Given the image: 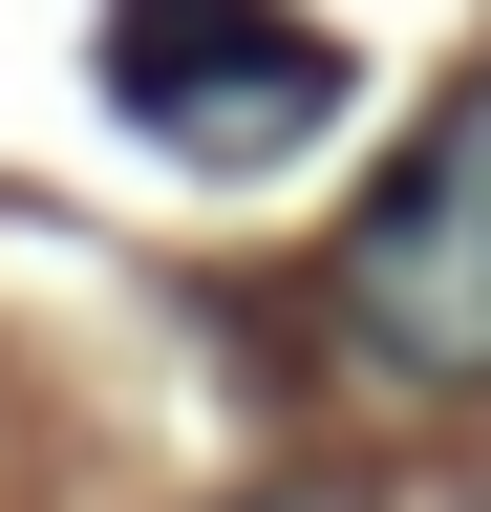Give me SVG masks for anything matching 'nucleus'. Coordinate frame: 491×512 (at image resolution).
<instances>
[{"label":"nucleus","mask_w":491,"mask_h":512,"mask_svg":"<svg viewBox=\"0 0 491 512\" xmlns=\"http://www.w3.org/2000/svg\"><path fill=\"white\" fill-rule=\"evenodd\" d=\"M107 86H129L150 150L257 171V150H299V128L342 107V43L278 22V0H129V22H107Z\"/></svg>","instance_id":"f03ea898"},{"label":"nucleus","mask_w":491,"mask_h":512,"mask_svg":"<svg viewBox=\"0 0 491 512\" xmlns=\"http://www.w3.org/2000/svg\"><path fill=\"white\" fill-rule=\"evenodd\" d=\"M257 512H342V491H257Z\"/></svg>","instance_id":"7ed1b4c3"},{"label":"nucleus","mask_w":491,"mask_h":512,"mask_svg":"<svg viewBox=\"0 0 491 512\" xmlns=\"http://www.w3.org/2000/svg\"><path fill=\"white\" fill-rule=\"evenodd\" d=\"M342 342L427 384V406H470L491 384V86H449L406 128V171L363 192V235H342Z\"/></svg>","instance_id":"f257e3e1"}]
</instances>
